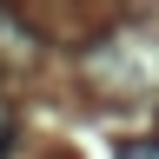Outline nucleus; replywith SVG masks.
Segmentation results:
<instances>
[{"label":"nucleus","instance_id":"2","mask_svg":"<svg viewBox=\"0 0 159 159\" xmlns=\"http://www.w3.org/2000/svg\"><path fill=\"white\" fill-rule=\"evenodd\" d=\"M113 159H159V139H119Z\"/></svg>","mask_w":159,"mask_h":159},{"label":"nucleus","instance_id":"3","mask_svg":"<svg viewBox=\"0 0 159 159\" xmlns=\"http://www.w3.org/2000/svg\"><path fill=\"white\" fill-rule=\"evenodd\" d=\"M13 152V106H7V93H0V159Z\"/></svg>","mask_w":159,"mask_h":159},{"label":"nucleus","instance_id":"1","mask_svg":"<svg viewBox=\"0 0 159 159\" xmlns=\"http://www.w3.org/2000/svg\"><path fill=\"white\" fill-rule=\"evenodd\" d=\"M33 60H40V33L0 7V66H33Z\"/></svg>","mask_w":159,"mask_h":159}]
</instances>
